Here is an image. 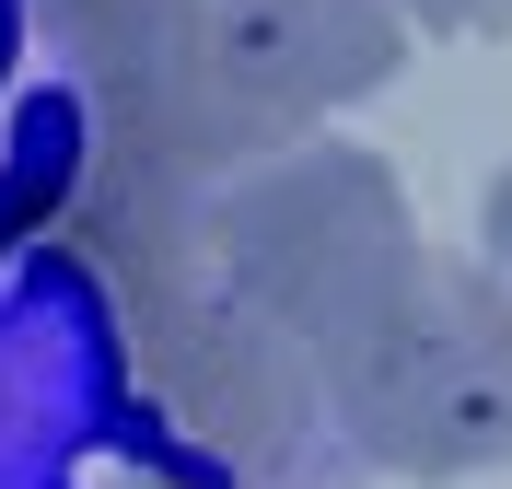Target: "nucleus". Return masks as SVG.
<instances>
[{"mask_svg": "<svg viewBox=\"0 0 512 489\" xmlns=\"http://www.w3.org/2000/svg\"><path fill=\"white\" fill-rule=\"evenodd\" d=\"M198 257H210V292L233 315H256L280 350H303L326 373L419 268V222H408V187H396L384 152L291 140V152L210 187Z\"/></svg>", "mask_w": 512, "mask_h": 489, "instance_id": "1", "label": "nucleus"}, {"mask_svg": "<svg viewBox=\"0 0 512 489\" xmlns=\"http://www.w3.org/2000/svg\"><path fill=\"white\" fill-rule=\"evenodd\" d=\"M326 431L384 478H489L512 455V292L478 257H431L396 280L373 326L315 373Z\"/></svg>", "mask_w": 512, "mask_h": 489, "instance_id": "2", "label": "nucleus"}, {"mask_svg": "<svg viewBox=\"0 0 512 489\" xmlns=\"http://www.w3.org/2000/svg\"><path fill=\"white\" fill-rule=\"evenodd\" d=\"M35 24H47L59 70L82 82L105 152L175 163V175H198V187H222V175H245V163L291 152V140L245 105L210 0H35Z\"/></svg>", "mask_w": 512, "mask_h": 489, "instance_id": "3", "label": "nucleus"}, {"mask_svg": "<svg viewBox=\"0 0 512 489\" xmlns=\"http://www.w3.org/2000/svg\"><path fill=\"white\" fill-rule=\"evenodd\" d=\"M128 350H140V396H152V420L210 455L222 478L245 489H303L326 455V385L315 361L280 350L256 315H233L210 292V268H198L187 292H152L128 303Z\"/></svg>", "mask_w": 512, "mask_h": 489, "instance_id": "4", "label": "nucleus"}, {"mask_svg": "<svg viewBox=\"0 0 512 489\" xmlns=\"http://www.w3.org/2000/svg\"><path fill=\"white\" fill-rule=\"evenodd\" d=\"M222 24V59L245 82V105L280 140H315L326 105H361L396 82L408 59V24L384 0H210Z\"/></svg>", "mask_w": 512, "mask_h": 489, "instance_id": "5", "label": "nucleus"}, {"mask_svg": "<svg viewBox=\"0 0 512 489\" xmlns=\"http://www.w3.org/2000/svg\"><path fill=\"white\" fill-rule=\"evenodd\" d=\"M408 35H501L512 24V0H384Z\"/></svg>", "mask_w": 512, "mask_h": 489, "instance_id": "6", "label": "nucleus"}, {"mask_svg": "<svg viewBox=\"0 0 512 489\" xmlns=\"http://www.w3.org/2000/svg\"><path fill=\"white\" fill-rule=\"evenodd\" d=\"M478 268L512 292V163L489 175V198H478Z\"/></svg>", "mask_w": 512, "mask_h": 489, "instance_id": "7", "label": "nucleus"}, {"mask_svg": "<svg viewBox=\"0 0 512 489\" xmlns=\"http://www.w3.org/2000/svg\"><path fill=\"white\" fill-rule=\"evenodd\" d=\"M128 489H140V478H128Z\"/></svg>", "mask_w": 512, "mask_h": 489, "instance_id": "8", "label": "nucleus"}]
</instances>
